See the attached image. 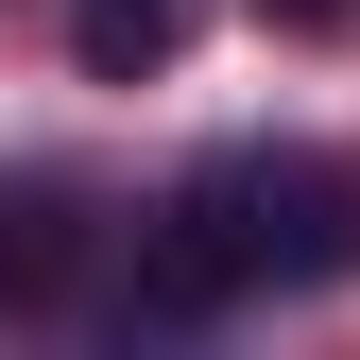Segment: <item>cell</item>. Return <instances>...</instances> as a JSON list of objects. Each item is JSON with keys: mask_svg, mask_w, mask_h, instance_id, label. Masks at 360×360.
Instances as JSON below:
<instances>
[{"mask_svg": "<svg viewBox=\"0 0 360 360\" xmlns=\"http://www.w3.org/2000/svg\"><path fill=\"white\" fill-rule=\"evenodd\" d=\"M309 275H343L326 155L240 138V155H206L189 189L155 206V309H240V292H309Z\"/></svg>", "mask_w": 360, "mask_h": 360, "instance_id": "1", "label": "cell"}, {"mask_svg": "<svg viewBox=\"0 0 360 360\" xmlns=\"http://www.w3.org/2000/svg\"><path fill=\"white\" fill-rule=\"evenodd\" d=\"M189 18H206V0H69V52L103 69V86H138V69L189 52Z\"/></svg>", "mask_w": 360, "mask_h": 360, "instance_id": "2", "label": "cell"}, {"mask_svg": "<svg viewBox=\"0 0 360 360\" xmlns=\"http://www.w3.org/2000/svg\"><path fill=\"white\" fill-rule=\"evenodd\" d=\"M52 257H69V223H34V206H0V309H18L34 275H52Z\"/></svg>", "mask_w": 360, "mask_h": 360, "instance_id": "3", "label": "cell"}, {"mask_svg": "<svg viewBox=\"0 0 360 360\" xmlns=\"http://www.w3.org/2000/svg\"><path fill=\"white\" fill-rule=\"evenodd\" d=\"M275 18H343V0H275Z\"/></svg>", "mask_w": 360, "mask_h": 360, "instance_id": "4", "label": "cell"}]
</instances>
